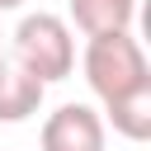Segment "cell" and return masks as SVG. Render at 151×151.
<instances>
[{
    "label": "cell",
    "instance_id": "1",
    "mask_svg": "<svg viewBox=\"0 0 151 151\" xmlns=\"http://www.w3.org/2000/svg\"><path fill=\"white\" fill-rule=\"evenodd\" d=\"M80 71H85V85L94 90L99 104H113V99L137 94V90L151 85V66H146V52L132 38V28L90 33V42L80 52Z\"/></svg>",
    "mask_w": 151,
    "mask_h": 151
},
{
    "label": "cell",
    "instance_id": "2",
    "mask_svg": "<svg viewBox=\"0 0 151 151\" xmlns=\"http://www.w3.org/2000/svg\"><path fill=\"white\" fill-rule=\"evenodd\" d=\"M28 76H38L42 85H57L76 71V38H71V24L61 14H24L19 28H14V52H9Z\"/></svg>",
    "mask_w": 151,
    "mask_h": 151
},
{
    "label": "cell",
    "instance_id": "3",
    "mask_svg": "<svg viewBox=\"0 0 151 151\" xmlns=\"http://www.w3.org/2000/svg\"><path fill=\"white\" fill-rule=\"evenodd\" d=\"M104 142H109L104 113L90 104L52 109L42 118V132H38V151H104Z\"/></svg>",
    "mask_w": 151,
    "mask_h": 151
},
{
    "label": "cell",
    "instance_id": "4",
    "mask_svg": "<svg viewBox=\"0 0 151 151\" xmlns=\"http://www.w3.org/2000/svg\"><path fill=\"white\" fill-rule=\"evenodd\" d=\"M47 85L38 76H28L14 57H0V123H24L42 109Z\"/></svg>",
    "mask_w": 151,
    "mask_h": 151
},
{
    "label": "cell",
    "instance_id": "5",
    "mask_svg": "<svg viewBox=\"0 0 151 151\" xmlns=\"http://www.w3.org/2000/svg\"><path fill=\"white\" fill-rule=\"evenodd\" d=\"M66 9H71V24L85 38L132 28V19H137V0H66Z\"/></svg>",
    "mask_w": 151,
    "mask_h": 151
},
{
    "label": "cell",
    "instance_id": "6",
    "mask_svg": "<svg viewBox=\"0 0 151 151\" xmlns=\"http://www.w3.org/2000/svg\"><path fill=\"white\" fill-rule=\"evenodd\" d=\"M104 127H113L127 142H146L151 137V85L137 94H123L113 104H104Z\"/></svg>",
    "mask_w": 151,
    "mask_h": 151
},
{
    "label": "cell",
    "instance_id": "7",
    "mask_svg": "<svg viewBox=\"0 0 151 151\" xmlns=\"http://www.w3.org/2000/svg\"><path fill=\"white\" fill-rule=\"evenodd\" d=\"M19 5H24V0H0V14H5V9H19Z\"/></svg>",
    "mask_w": 151,
    "mask_h": 151
}]
</instances>
